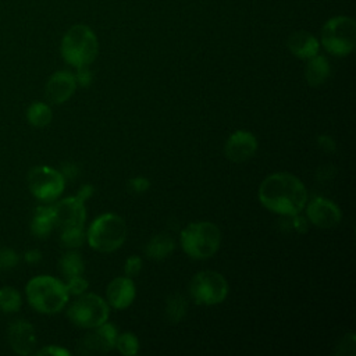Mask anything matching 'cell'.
<instances>
[{
  "label": "cell",
  "mask_w": 356,
  "mask_h": 356,
  "mask_svg": "<svg viewBox=\"0 0 356 356\" xmlns=\"http://www.w3.org/2000/svg\"><path fill=\"white\" fill-rule=\"evenodd\" d=\"M260 203L281 216L298 214L307 203V191L303 182L289 172H274L259 186Z\"/></svg>",
  "instance_id": "obj_1"
},
{
  "label": "cell",
  "mask_w": 356,
  "mask_h": 356,
  "mask_svg": "<svg viewBox=\"0 0 356 356\" xmlns=\"http://www.w3.org/2000/svg\"><path fill=\"white\" fill-rule=\"evenodd\" d=\"M29 305L43 314H54L64 309L68 302L65 284L51 275H36L25 288Z\"/></svg>",
  "instance_id": "obj_2"
},
{
  "label": "cell",
  "mask_w": 356,
  "mask_h": 356,
  "mask_svg": "<svg viewBox=\"0 0 356 356\" xmlns=\"http://www.w3.org/2000/svg\"><path fill=\"white\" fill-rule=\"evenodd\" d=\"M60 51L64 61L75 68L90 65L99 53V42L88 25L78 24L63 36Z\"/></svg>",
  "instance_id": "obj_3"
},
{
  "label": "cell",
  "mask_w": 356,
  "mask_h": 356,
  "mask_svg": "<svg viewBox=\"0 0 356 356\" xmlns=\"http://www.w3.org/2000/svg\"><path fill=\"white\" fill-rule=\"evenodd\" d=\"M221 243L220 228L210 221H195L181 231V246L184 252L196 260L214 256Z\"/></svg>",
  "instance_id": "obj_4"
},
{
  "label": "cell",
  "mask_w": 356,
  "mask_h": 356,
  "mask_svg": "<svg viewBox=\"0 0 356 356\" xmlns=\"http://www.w3.org/2000/svg\"><path fill=\"white\" fill-rule=\"evenodd\" d=\"M125 238L127 224L122 217L114 213H104L95 218L86 232L89 246L102 253L117 250Z\"/></svg>",
  "instance_id": "obj_5"
},
{
  "label": "cell",
  "mask_w": 356,
  "mask_h": 356,
  "mask_svg": "<svg viewBox=\"0 0 356 356\" xmlns=\"http://www.w3.org/2000/svg\"><path fill=\"white\" fill-rule=\"evenodd\" d=\"M321 44L334 56H348L356 44V22L350 17L330 18L321 29Z\"/></svg>",
  "instance_id": "obj_6"
},
{
  "label": "cell",
  "mask_w": 356,
  "mask_h": 356,
  "mask_svg": "<svg viewBox=\"0 0 356 356\" xmlns=\"http://www.w3.org/2000/svg\"><path fill=\"white\" fill-rule=\"evenodd\" d=\"M67 316L78 327L95 328L107 321L108 303L96 293H82L71 303Z\"/></svg>",
  "instance_id": "obj_7"
},
{
  "label": "cell",
  "mask_w": 356,
  "mask_h": 356,
  "mask_svg": "<svg viewBox=\"0 0 356 356\" xmlns=\"http://www.w3.org/2000/svg\"><path fill=\"white\" fill-rule=\"evenodd\" d=\"M189 293L195 303L213 306L225 300L228 295V282L217 271H200L189 282Z\"/></svg>",
  "instance_id": "obj_8"
},
{
  "label": "cell",
  "mask_w": 356,
  "mask_h": 356,
  "mask_svg": "<svg viewBox=\"0 0 356 356\" xmlns=\"http://www.w3.org/2000/svg\"><path fill=\"white\" fill-rule=\"evenodd\" d=\"M28 186L36 199L47 203L63 193L65 179L60 171L49 165H36L28 172Z\"/></svg>",
  "instance_id": "obj_9"
},
{
  "label": "cell",
  "mask_w": 356,
  "mask_h": 356,
  "mask_svg": "<svg viewBox=\"0 0 356 356\" xmlns=\"http://www.w3.org/2000/svg\"><path fill=\"white\" fill-rule=\"evenodd\" d=\"M117 328L113 324L103 323L93 328V331L85 334L76 343V352L79 355H97L107 353L115 346Z\"/></svg>",
  "instance_id": "obj_10"
},
{
  "label": "cell",
  "mask_w": 356,
  "mask_h": 356,
  "mask_svg": "<svg viewBox=\"0 0 356 356\" xmlns=\"http://www.w3.org/2000/svg\"><path fill=\"white\" fill-rule=\"evenodd\" d=\"M306 216L313 225L320 228L337 227L342 218L341 209L330 199L321 196H316L307 203Z\"/></svg>",
  "instance_id": "obj_11"
},
{
  "label": "cell",
  "mask_w": 356,
  "mask_h": 356,
  "mask_svg": "<svg viewBox=\"0 0 356 356\" xmlns=\"http://www.w3.org/2000/svg\"><path fill=\"white\" fill-rule=\"evenodd\" d=\"M56 227H83L86 218L85 202L79 200L76 196H68L61 199L53 206Z\"/></svg>",
  "instance_id": "obj_12"
},
{
  "label": "cell",
  "mask_w": 356,
  "mask_h": 356,
  "mask_svg": "<svg viewBox=\"0 0 356 356\" xmlns=\"http://www.w3.org/2000/svg\"><path fill=\"white\" fill-rule=\"evenodd\" d=\"M257 150L256 136L245 129H238L229 135L225 142L224 153L228 160L242 163L249 160Z\"/></svg>",
  "instance_id": "obj_13"
},
{
  "label": "cell",
  "mask_w": 356,
  "mask_h": 356,
  "mask_svg": "<svg viewBox=\"0 0 356 356\" xmlns=\"http://www.w3.org/2000/svg\"><path fill=\"white\" fill-rule=\"evenodd\" d=\"M7 339L11 349L22 356L31 355L36 346V334L33 325L26 320H15L10 324Z\"/></svg>",
  "instance_id": "obj_14"
},
{
  "label": "cell",
  "mask_w": 356,
  "mask_h": 356,
  "mask_svg": "<svg viewBox=\"0 0 356 356\" xmlns=\"http://www.w3.org/2000/svg\"><path fill=\"white\" fill-rule=\"evenodd\" d=\"M75 89L76 81L74 74L70 71H57L49 78L44 93L50 103L61 104L74 95Z\"/></svg>",
  "instance_id": "obj_15"
},
{
  "label": "cell",
  "mask_w": 356,
  "mask_h": 356,
  "mask_svg": "<svg viewBox=\"0 0 356 356\" xmlns=\"http://www.w3.org/2000/svg\"><path fill=\"white\" fill-rule=\"evenodd\" d=\"M136 295V288L129 277H117L114 278L106 289L107 303L114 309L128 307Z\"/></svg>",
  "instance_id": "obj_16"
},
{
  "label": "cell",
  "mask_w": 356,
  "mask_h": 356,
  "mask_svg": "<svg viewBox=\"0 0 356 356\" xmlns=\"http://www.w3.org/2000/svg\"><path fill=\"white\" fill-rule=\"evenodd\" d=\"M286 46L293 56L302 60H309L313 56L318 54L320 49L318 40L307 31H296L289 35Z\"/></svg>",
  "instance_id": "obj_17"
},
{
  "label": "cell",
  "mask_w": 356,
  "mask_h": 356,
  "mask_svg": "<svg viewBox=\"0 0 356 356\" xmlns=\"http://www.w3.org/2000/svg\"><path fill=\"white\" fill-rule=\"evenodd\" d=\"M330 72H331L330 63L324 56L316 54L307 60V64L305 68V76L310 86L317 88L323 85L328 79Z\"/></svg>",
  "instance_id": "obj_18"
},
{
  "label": "cell",
  "mask_w": 356,
  "mask_h": 356,
  "mask_svg": "<svg viewBox=\"0 0 356 356\" xmlns=\"http://www.w3.org/2000/svg\"><path fill=\"white\" fill-rule=\"evenodd\" d=\"M56 227V218L53 206H38L35 209L32 221H31V231L36 238H46L53 228Z\"/></svg>",
  "instance_id": "obj_19"
},
{
  "label": "cell",
  "mask_w": 356,
  "mask_h": 356,
  "mask_svg": "<svg viewBox=\"0 0 356 356\" xmlns=\"http://www.w3.org/2000/svg\"><path fill=\"white\" fill-rule=\"evenodd\" d=\"M174 248H175L174 239L170 235L161 232V234L154 235L147 242V245L145 248V253L152 260H163L172 253Z\"/></svg>",
  "instance_id": "obj_20"
},
{
  "label": "cell",
  "mask_w": 356,
  "mask_h": 356,
  "mask_svg": "<svg viewBox=\"0 0 356 356\" xmlns=\"http://www.w3.org/2000/svg\"><path fill=\"white\" fill-rule=\"evenodd\" d=\"M26 118L31 125L43 128L50 124V121L53 118V113H51V108L46 103L35 102L28 107Z\"/></svg>",
  "instance_id": "obj_21"
},
{
  "label": "cell",
  "mask_w": 356,
  "mask_h": 356,
  "mask_svg": "<svg viewBox=\"0 0 356 356\" xmlns=\"http://www.w3.org/2000/svg\"><path fill=\"white\" fill-rule=\"evenodd\" d=\"M58 267H60L61 274L65 278L75 277V275H82V273L85 270V264H83V260H82L81 254L76 253V252H72V250L67 252L61 256V259L58 261Z\"/></svg>",
  "instance_id": "obj_22"
},
{
  "label": "cell",
  "mask_w": 356,
  "mask_h": 356,
  "mask_svg": "<svg viewBox=\"0 0 356 356\" xmlns=\"http://www.w3.org/2000/svg\"><path fill=\"white\" fill-rule=\"evenodd\" d=\"M186 309H188L186 299L179 293H174L168 296L165 300V318L171 324H177L185 317Z\"/></svg>",
  "instance_id": "obj_23"
},
{
  "label": "cell",
  "mask_w": 356,
  "mask_h": 356,
  "mask_svg": "<svg viewBox=\"0 0 356 356\" xmlns=\"http://www.w3.org/2000/svg\"><path fill=\"white\" fill-rule=\"evenodd\" d=\"M22 303L19 292L13 286L0 288V310L3 313H15L19 310Z\"/></svg>",
  "instance_id": "obj_24"
},
{
  "label": "cell",
  "mask_w": 356,
  "mask_h": 356,
  "mask_svg": "<svg viewBox=\"0 0 356 356\" xmlns=\"http://www.w3.org/2000/svg\"><path fill=\"white\" fill-rule=\"evenodd\" d=\"M86 238V234L83 232V227H68L63 228V232L60 235V242L64 248L75 249L79 248Z\"/></svg>",
  "instance_id": "obj_25"
},
{
  "label": "cell",
  "mask_w": 356,
  "mask_h": 356,
  "mask_svg": "<svg viewBox=\"0 0 356 356\" xmlns=\"http://www.w3.org/2000/svg\"><path fill=\"white\" fill-rule=\"evenodd\" d=\"M114 348H117L118 352L125 356H134L139 350V341L132 332H124L117 335Z\"/></svg>",
  "instance_id": "obj_26"
},
{
  "label": "cell",
  "mask_w": 356,
  "mask_h": 356,
  "mask_svg": "<svg viewBox=\"0 0 356 356\" xmlns=\"http://www.w3.org/2000/svg\"><path fill=\"white\" fill-rule=\"evenodd\" d=\"M19 261V257L15 250L10 248H1L0 249V270H11L14 268Z\"/></svg>",
  "instance_id": "obj_27"
},
{
  "label": "cell",
  "mask_w": 356,
  "mask_h": 356,
  "mask_svg": "<svg viewBox=\"0 0 356 356\" xmlns=\"http://www.w3.org/2000/svg\"><path fill=\"white\" fill-rule=\"evenodd\" d=\"M89 286V282L82 277V275H75V277H70L65 288L68 295H82Z\"/></svg>",
  "instance_id": "obj_28"
},
{
  "label": "cell",
  "mask_w": 356,
  "mask_h": 356,
  "mask_svg": "<svg viewBox=\"0 0 356 356\" xmlns=\"http://www.w3.org/2000/svg\"><path fill=\"white\" fill-rule=\"evenodd\" d=\"M356 337L355 334L350 331L348 334H345V337L341 339V342L338 343L337 349H335V353L337 355H349V356H353L355 352H356Z\"/></svg>",
  "instance_id": "obj_29"
},
{
  "label": "cell",
  "mask_w": 356,
  "mask_h": 356,
  "mask_svg": "<svg viewBox=\"0 0 356 356\" xmlns=\"http://www.w3.org/2000/svg\"><path fill=\"white\" fill-rule=\"evenodd\" d=\"M284 217L288 218V222H286L288 229L299 232V234H303L307 231V222L302 216H299V213L292 214V216H284Z\"/></svg>",
  "instance_id": "obj_30"
},
{
  "label": "cell",
  "mask_w": 356,
  "mask_h": 356,
  "mask_svg": "<svg viewBox=\"0 0 356 356\" xmlns=\"http://www.w3.org/2000/svg\"><path fill=\"white\" fill-rule=\"evenodd\" d=\"M140 270H142V259L139 256H131L127 259L124 264V271L127 277L134 278L140 273Z\"/></svg>",
  "instance_id": "obj_31"
},
{
  "label": "cell",
  "mask_w": 356,
  "mask_h": 356,
  "mask_svg": "<svg viewBox=\"0 0 356 356\" xmlns=\"http://www.w3.org/2000/svg\"><path fill=\"white\" fill-rule=\"evenodd\" d=\"M150 188V181L146 177H135L128 181V189L135 193H143Z\"/></svg>",
  "instance_id": "obj_32"
},
{
  "label": "cell",
  "mask_w": 356,
  "mask_h": 356,
  "mask_svg": "<svg viewBox=\"0 0 356 356\" xmlns=\"http://www.w3.org/2000/svg\"><path fill=\"white\" fill-rule=\"evenodd\" d=\"M75 81L78 85L81 86H89L93 81V74L89 70V65H83V67H78L76 72L74 74Z\"/></svg>",
  "instance_id": "obj_33"
},
{
  "label": "cell",
  "mask_w": 356,
  "mask_h": 356,
  "mask_svg": "<svg viewBox=\"0 0 356 356\" xmlns=\"http://www.w3.org/2000/svg\"><path fill=\"white\" fill-rule=\"evenodd\" d=\"M38 356H68L70 352L64 348H60V346H56V345H49V346H44L42 349H39L36 352Z\"/></svg>",
  "instance_id": "obj_34"
},
{
  "label": "cell",
  "mask_w": 356,
  "mask_h": 356,
  "mask_svg": "<svg viewBox=\"0 0 356 356\" xmlns=\"http://www.w3.org/2000/svg\"><path fill=\"white\" fill-rule=\"evenodd\" d=\"M60 172H61V175L64 177L65 181H67V179L71 181V179H74V178L79 174V168H78V165L74 164V163H64V164L61 165Z\"/></svg>",
  "instance_id": "obj_35"
},
{
  "label": "cell",
  "mask_w": 356,
  "mask_h": 356,
  "mask_svg": "<svg viewBox=\"0 0 356 356\" xmlns=\"http://www.w3.org/2000/svg\"><path fill=\"white\" fill-rule=\"evenodd\" d=\"M317 145L320 149H323L324 152H328V153H332L335 152V142L331 136L328 135H318L317 136Z\"/></svg>",
  "instance_id": "obj_36"
},
{
  "label": "cell",
  "mask_w": 356,
  "mask_h": 356,
  "mask_svg": "<svg viewBox=\"0 0 356 356\" xmlns=\"http://www.w3.org/2000/svg\"><path fill=\"white\" fill-rule=\"evenodd\" d=\"M334 174H335L334 165H321L317 170V178L318 179H330V178L334 177Z\"/></svg>",
  "instance_id": "obj_37"
},
{
  "label": "cell",
  "mask_w": 356,
  "mask_h": 356,
  "mask_svg": "<svg viewBox=\"0 0 356 356\" xmlns=\"http://www.w3.org/2000/svg\"><path fill=\"white\" fill-rule=\"evenodd\" d=\"M92 195H93V186L89 185V184H86V185H82V186H81V189L78 191V193H76L75 196H76L79 200L85 202V200L89 199Z\"/></svg>",
  "instance_id": "obj_38"
},
{
  "label": "cell",
  "mask_w": 356,
  "mask_h": 356,
  "mask_svg": "<svg viewBox=\"0 0 356 356\" xmlns=\"http://www.w3.org/2000/svg\"><path fill=\"white\" fill-rule=\"evenodd\" d=\"M24 259H25V261H28V263H38V261H40V259H42V253H40V250H38V249H31V250L25 252Z\"/></svg>",
  "instance_id": "obj_39"
}]
</instances>
